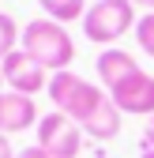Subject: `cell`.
<instances>
[{"mask_svg": "<svg viewBox=\"0 0 154 158\" xmlns=\"http://www.w3.org/2000/svg\"><path fill=\"white\" fill-rule=\"evenodd\" d=\"M19 49L30 53L45 72H68V64L75 60L71 34L60 23H53V19H34V23H26L23 38H19Z\"/></svg>", "mask_w": 154, "mask_h": 158, "instance_id": "1", "label": "cell"}, {"mask_svg": "<svg viewBox=\"0 0 154 158\" xmlns=\"http://www.w3.org/2000/svg\"><path fill=\"white\" fill-rule=\"evenodd\" d=\"M45 90H49V98H53V109H56V113H64V117H71L75 124H83L87 117L98 109L105 98H109L102 87L87 83V79H83V75H75L71 68H68V72H53Z\"/></svg>", "mask_w": 154, "mask_h": 158, "instance_id": "2", "label": "cell"}, {"mask_svg": "<svg viewBox=\"0 0 154 158\" xmlns=\"http://www.w3.org/2000/svg\"><path fill=\"white\" fill-rule=\"evenodd\" d=\"M136 23L139 19H136V4L132 0H98L83 15V34L94 45H113L128 30H136Z\"/></svg>", "mask_w": 154, "mask_h": 158, "instance_id": "3", "label": "cell"}, {"mask_svg": "<svg viewBox=\"0 0 154 158\" xmlns=\"http://www.w3.org/2000/svg\"><path fill=\"white\" fill-rule=\"evenodd\" d=\"M38 147L49 158H75L83 151V128L64 113H45L38 121Z\"/></svg>", "mask_w": 154, "mask_h": 158, "instance_id": "4", "label": "cell"}, {"mask_svg": "<svg viewBox=\"0 0 154 158\" xmlns=\"http://www.w3.org/2000/svg\"><path fill=\"white\" fill-rule=\"evenodd\" d=\"M0 72H4V87L8 90H19V94H38V90H45L49 87V72L34 60L30 53H23V49H15V53H8L4 60H0Z\"/></svg>", "mask_w": 154, "mask_h": 158, "instance_id": "5", "label": "cell"}, {"mask_svg": "<svg viewBox=\"0 0 154 158\" xmlns=\"http://www.w3.org/2000/svg\"><path fill=\"white\" fill-rule=\"evenodd\" d=\"M113 98V106H117L120 113H136V117H154V75H147L143 68L124 79L120 87L105 90Z\"/></svg>", "mask_w": 154, "mask_h": 158, "instance_id": "6", "label": "cell"}, {"mask_svg": "<svg viewBox=\"0 0 154 158\" xmlns=\"http://www.w3.org/2000/svg\"><path fill=\"white\" fill-rule=\"evenodd\" d=\"M38 106L30 94H19V90H0V132L4 135H19L26 128H38Z\"/></svg>", "mask_w": 154, "mask_h": 158, "instance_id": "7", "label": "cell"}, {"mask_svg": "<svg viewBox=\"0 0 154 158\" xmlns=\"http://www.w3.org/2000/svg\"><path fill=\"white\" fill-rule=\"evenodd\" d=\"M139 72V64H136V56L132 53H124V49H105V53H98V79H102V87L105 90H113V87H120L124 79H132Z\"/></svg>", "mask_w": 154, "mask_h": 158, "instance_id": "8", "label": "cell"}, {"mask_svg": "<svg viewBox=\"0 0 154 158\" xmlns=\"http://www.w3.org/2000/svg\"><path fill=\"white\" fill-rule=\"evenodd\" d=\"M120 117H124V113H120L117 106H113V98H105V102H102L98 109H94V113L87 117V121H83L79 128L90 135V139H102V143H105V139H117V135H120V124H124Z\"/></svg>", "mask_w": 154, "mask_h": 158, "instance_id": "9", "label": "cell"}, {"mask_svg": "<svg viewBox=\"0 0 154 158\" xmlns=\"http://www.w3.org/2000/svg\"><path fill=\"white\" fill-rule=\"evenodd\" d=\"M45 11V19H53V23H83L87 15V0H38Z\"/></svg>", "mask_w": 154, "mask_h": 158, "instance_id": "10", "label": "cell"}, {"mask_svg": "<svg viewBox=\"0 0 154 158\" xmlns=\"http://www.w3.org/2000/svg\"><path fill=\"white\" fill-rule=\"evenodd\" d=\"M23 38V30H19V23L8 15V11H0V60H4L8 53H15V42Z\"/></svg>", "mask_w": 154, "mask_h": 158, "instance_id": "11", "label": "cell"}, {"mask_svg": "<svg viewBox=\"0 0 154 158\" xmlns=\"http://www.w3.org/2000/svg\"><path fill=\"white\" fill-rule=\"evenodd\" d=\"M136 42L147 56H154V11H147L139 23H136Z\"/></svg>", "mask_w": 154, "mask_h": 158, "instance_id": "12", "label": "cell"}, {"mask_svg": "<svg viewBox=\"0 0 154 158\" xmlns=\"http://www.w3.org/2000/svg\"><path fill=\"white\" fill-rule=\"evenodd\" d=\"M143 151H154V117L147 121V132H143Z\"/></svg>", "mask_w": 154, "mask_h": 158, "instance_id": "13", "label": "cell"}, {"mask_svg": "<svg viewBox=\"0 0 154 158\" xmlns=\"http://www.w3.org/2000/svg\"><path fill=\"white\" fill-rule=\"evenodd\" d=\"M15 158H49V154H45L42 147H38V143H34V147H26V151H19Z\"/></svg>", "mask_w": 154, "mask_h": 158, "instance_id": "14", "label": "cell"}, {"mask_svg": "<svg viewBox=\"0 0 154 158\" xmlns=\"http://www.w3.org/2000/svg\"><path fill=\"white\" fill-rule=\"evenodd\" d=\"M0 158H15V151H11V139L4 132H0Z\"/></svg>", "mask_w": 154, "mask_h": 158, "instance_id": "15", "label": "cell"}, {"mask_svg": "<svg viewBox=\"0 0 154 158\" xmlns=\"http://www.w3.org/2000/svg\"><path fill=\"white\" fill-rule=\"evenodd\" d=\"M132 4H139V8H147V11H154V0H132Z\"/></svg>", "mask_w": 154, "mask_h": 158, "instance_id": "16", "label": "cell"}, {"mask_svg": "<svg viewBox=\"0 0 154 158\" xmlns=\"http://www.w3.org/2000/svg\"><path fill=\"white\" fill-rule=\"evenodd\" d=\"M139 158H154V151H139Z\"/></svg>", "mask_w": 154, "mask_h": 158, "instance_id": "17", "label": "cell"}, {"mask_svg": "<svg viewBox=\"0 0 154 158\" xmlns=\"http://www.w3.org/2000/svg\"><path fill=\"white\" fill-rule=\"evenodd\" d=\"M0 90H4V72H0Z\"/></svg>", "mask_w": 154, "mask_h": 158, "instance_id": "18", "label": "cell"}]
</instances>
